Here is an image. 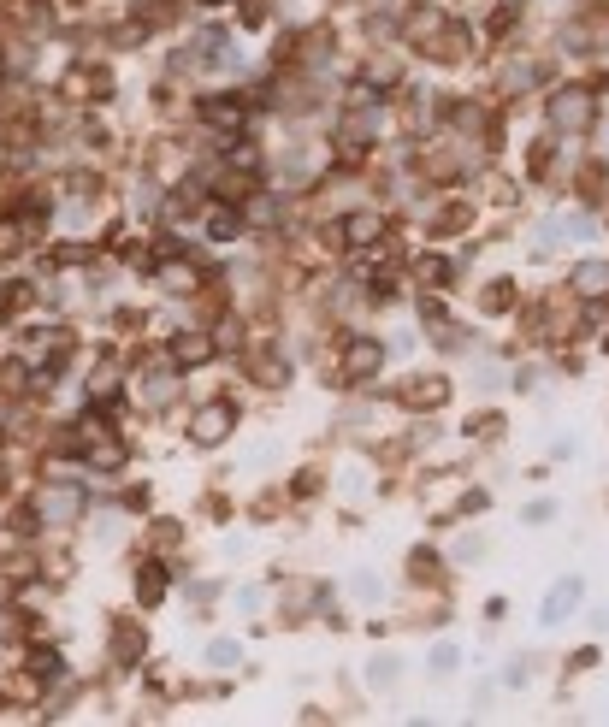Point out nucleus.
<instances>
[{
  "instance_id": "obj_1",
  "label": "nucleus",
  "mask_w": 609,
  "mask_h": 727,
  "mask_svg": "<svg viewBox=\"0 0 609 727\" xmlns=\"http://www.w3.org/2000/svg\"><path fill=\"white\" fill-rule=\"evenodd\" d=\"M225 432H231V408H225V402H207L202 414L190 420V438H196V444H219Z\"/></svg>"
},
{
  "instance_id": "obj_2",
  "label": "nucleus",
  "mask_w": 609,
  "mask_h": 727,
  "mask_svg": "<svg viewBox=\"0 0 609 727\" xmlns=\"http://www.w3.org/2000/svg\"><path fill=\"white\" fill-rule=\"evenodd\" d=\"M379 367V343H349V379H367Z\"/></svg>"
},
{
  "instance_id": "obj_3",
  "label": "nucleus",
  "mask_w": 609,
  "mask_h": 727,
  "mask_svg": "<svg viewBox=\"0 0 609 727\" xmlns=\"http://www.w3.org/2000/svg\"><path fill=\"white\" fill-rule=\"evenodd\" d=\"M343 237H349V243H367V237H379V213H355V219L343 225Z\"/></svg>"
},
{
  "instance_id": "obj_4",
  "label": "nucleus",
  "mask_w": 609,
  "mask_h": 727,
  "mask_svg": "<svg viewBox=\"0 0 609 727\" xmlns=\"http://www.w3.org/2000/svg\"><path fill=\"white\" fill-rule=\"evenodd\" d=\"M207 361V337H178V367H202Z\"/></svg>"
}]
</instances>
